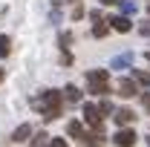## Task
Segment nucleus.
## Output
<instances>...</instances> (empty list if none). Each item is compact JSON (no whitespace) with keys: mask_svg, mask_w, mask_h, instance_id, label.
Instances as JSON below:
<instances>
[{"mask_svg":"<svg viewBox=\"0 0 150 147\" xmlns=\"http://www.w3.org/2000/svg\"><path fill=\"white\" fill-rule=\"evenodd\" d=\"M61 104H64V95L55 92V90H46V92H40L38 98H32V107H35L46 121H52V118L61 115Z\"/></svg>","mask_w":150,"mask_h":147,"instance_id":"obj_1","label":"nucleus"},{"mask_svg":"<svg viewBox=\"0 0 150 147\" xmlns=\"http://www.w3.org/2000/svg\"><path fill=\"white\" fill-rule=\"evenodd\" d=\"M84 121H87L93 130H101V127H104V121H101V110H98L95 104H84Z\"/></svg>","mask_w":150,"mask_h":147,"instance_id":"obj_3","label":"nucleus"},{"mask_svg":"<svg viewBox=\"0 0 150 147\" xmlns=\"http://www.w3.org/2000/svg\"><path fill=\"white\" fill-rule=\"evenodd\" d=\"M136 9H139L136 0H121V12H124V15H136Z\"/></svg>","mask_w":150,"mask_h":147,"instance_id":"obj_13","label":"nucleus"},{"mask_svg":"<svg viewBox=\"0 0 150 147\" xmlns=\"http://www.w3.org/2000/svg\"><path fill=\"white\" fill-rule=\"evenodd\" d=\"M9 52H12V40H9V37H6V35H0V55L6 58V55H9Z\"/></svg>","mask_w":150,"mask_h":147,"instance_id":"obj_14","label":"nucleus"},{"mask_svg":"<svg viewBox=\"0 0 150 147\" xmlns=\"http://www.w3.org/2000/svg\"><path fill=\"white\" fill-rule=\"evenodd\" d=\"M112 118H115V124L127 127V124H130V121L136 118V115H133V110H127V107H121V110H115V115H112Z\"/></svg>","mask_w":150,"mask_h":147,"instance_id":"obj_9","label":"nucleus"},{"mask_svg":"<svg viewBox=\"0 0 150 147\" xmlns=\"http://www.w3.org/2000/svg\"><path fill=\"white\" fill-rule=\"evenodd\" d=\"M133 66V52H121L110 61V69H130Z\"/></svg>","mask_w":150,"mask_h":147,"instance_id":"obj_7","label":"nucleus"},{"mask_svg":"<svg viewBox=\"0 0 150 147\" xmlns=\"http://www.w3.org/2000/svg\"><path fill=\"white\" fill-rule=\"evenodd\" d=\"M107 32H110V26H107V23H101V20L93 26V35H95V37H104Z\"/></svg>","mask_w":150,"mask_h":147,"instance_id":"obj_15","label":"nucleus"},{"mask_svg":"<svg viewBox=\"0 0 150 147\" xmlns=\"http://www.w3.org/2000/svg\"><path fill=\"white\" fill-rule=\"evenodd\" d=\"M104 141H107V139H104V133H101V130L84 133V139H81V144H84V147H101Z\"/></svg>","mask_w":150,"mask_h":147,"instance_id":"obj_6","label":"nucleus"},{"mask_svg":"<svg viewBox=\"0 0 150 147\" xmlns=\"http://www.w3.org/2000/svg\"><path fill=\"white\" fill-rule=\"evenodd\" d=\"M144 104H147V110H150V95H147V98H144Z\"/></svg>","mask_w":150,"mask_h":147,"instance_id":"obj_22","label":"nucleus"},{"mask_svg":"<svg viewBox=\"0 0 150 147\" xmlns=\"http://www.w3.org/2000/svg\"><path fill=\"white\" fill-rule=\"evenodd\" d=\"M98 110H101V115H110V112H112V104H110V101H101Z\"/></svg>","mask_w":150,"mask_h":147,"instance_id":"obj_17","label":"nucleus"},{"mask_svg":"<svg viewBox=\"0 0 150 147\" xmlns=\"http://www.w3.org/2000/svg\"><path fill=\"white\" fill-rule=\"evenodd\" d=\"M136 139H139V136H136L133 130H127V127H121L115 136H112V141H115L118 147H133V144H136Z\"/></svg>","mask_w":150,"mask_h":147,"instance_id":"obj_4","label":"nucleus"},{"mask_svg":"<svg viewBox=\"0 0 150 147\" xmlns=\"http://www.w3.org/2000/svg\"><path fill=\"white\" fill-rule=\"evenodd\" d=\"M139 32H142V35H150V20H144V23L139 26Z\"/></svg>","mask_w":150,"mask_h":147,"instance_id":"obj_19","label":"nucleus"},{"mask_svg":"<svg viewBox=\"0 0 150 147\" xmlns=\"http://www.w3.org/2000/svg\"><path fill=\"white\" fill-rule=\"evenodd\" d=\"M46 147H69V144H67L64 139H52V141H49V144H46Z\"/></svg>","mask_w":150,"mask_h":147,"instance_id":"obj_18","label":"nucleus"},{"mask_svg":"<svg viewBox=\"0 0 150 147\" xmlns=\"http://www.w3.org/2000/svg\"><path fill=\"white\" fill-rule=\"evenodd\" d=\"M3 75H6V72H3V69H0V81H3Z\"/></svg>","mask_w":150,"mask_h":147,"instance_id":"obj_23","label":"nucleus"},{"mask_svg":"<svg viewBox=\"0 0 150 147\" xmlns=\"http://www.w3.org/2000/svg\"><path fill=\"white\" fill-rule=\"evenodd\" d=\"M67 133L72 136L75 141H81V139H84V127H81V121H69V124H67Z\"/></svg>","mask_w":150,"mask_h":147,"instance_id":"obj_11","label":"nucleus"},{"mask_svg":"<svg viewBox=\"0 0 150 147\" xmlns=\"http://www.w3.org/2000/svg\"><path fill=\"white\" fill-rule=\"evenodd\" d=\"M87 90L95 95H104L110 90V72L107 69H90L87 72Z\"/></svg>","mask_w":150,"mask_h":147,"instance_id":"obj_2","label":"nucleus"},{"mask_svg":"<svg viewBox=\"0 0 150 147\" xmlns=\"http://www.w3.org/2000/svg\"><path fill=\"white\" fill-rule=\"evenodd\" d=\"M147 61H150V52H147Z\"/></svg>","mask_w":150,"mask_h":147,"instance_id":"obj_24","label":"nucleus"},{"mask_svg":"<svg viewBox=\"0 0 150 147\" xmlns=\"http://www.w3.org/2000/svg\"><path fill=\"white\" fill-rule=\"evenodd\" d=\"M72 18H75V20L84 18V9H81V6H75V9H72Z\"/></svg>","mask_w":150,"mask_h":147,"instance_id":"obj_20","label":"nucleus"},{"mask_svg":"<svg viewBox=\"0 0 150 147\" xmlns=\"http://www.w3.org/2000/svg\"><path fill=\"white\" fill-rule=\"evenodd\" d=\"M46 141H49V136H46V133H35V139H32V147H46Z\"/></svg>","mask_w":150,"mask_h":147,"instance_id":"obj_16","label":"nucleus"},{"mask_svg":"<svg viewBox=\"0 0 150 147\" xmlns=\"http://www.w3.org/2000/svg\"><path fill=\"white\" fill-rule=\"evenodd\" d=\"M29 136H32V127H29V124H20V127L12 133V141H26Z\"/></svg>","mask_w":150,"mask_h":147,"instance_id":"obj_10","label":"nucleus"},{"mask_svg":"<svg viewBox=\"0 0 150 147\" xmlns=\"http://www.w3.org/2000/svg\"><path fill=\"white\" fill-rule=\"evenodd\" d=\"M64 98H67L69 104H75V101H81V90H78L75 84H69V87L64 90Z\"/></svg>","mask_w":150,"mask_h":147,"instance_id":"obj_12","label":"nucleus"},{"mask_svg":"<svg viewBox=\"0 0 150 147\" xmlns=\"http://www.w3.org/2000/svg\"><path fill=\"white\" fill-rule=\"evenodd\" d=\"M115 90H118L121 98H133V95L139 92V87H136V81H133V78H121V81L115 84Z\"/></svg>","mask_w":150,"mask_h":147,"instance_id":"obj_5","label":"nucleus"},{"mask_svg":"<svg viewBox=\"0 0 150 147\" xmlns=\"http://www.w3.org/2000/svg\"><path fill=\"white\" fill-rule=\"evenodd\" d=\"M98 3H104V6H115V3H121V0H98Z\"/></svg>","mask_w":150,"mask_h":147,"instance_id":"obj_21","label":"nucleus"},{"mask_svg":"<svg viewBox=\"0 0 150 147\" xmlns=\"http://www.w3.org/2000/svg\"><path fill=\"white\" fill-rule=\"evenodd\" d=\"M110 23H112V29H115V32H130V29H133V23H130L127 15H118V18H112Z\"/></svg>","mask_w":150,"mask_h":147,"instance_id":"obj_8","label":"nucleus"}]
</instances>
